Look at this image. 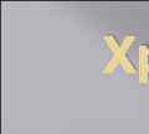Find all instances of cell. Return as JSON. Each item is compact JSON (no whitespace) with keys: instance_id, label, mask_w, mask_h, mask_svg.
I'll return each mask as SVG.
<instances>
[]
</instances>
